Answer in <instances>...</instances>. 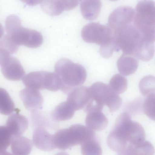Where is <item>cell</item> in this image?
Returning a JSON list of instances; mask_svg holds the SVG:
<instances>
[{
  "label": "cell",
  "mask_w": 155,
  "mask_h": 155,
  "mask_svg": "<svg viewBox=\"0 0 155 155\" xmlns=\"http://www.w3.org/2000/svg\"><path fill=\"white\" fill-rule=\"evenodd\" d=\"M145 133L139 123L133 121L129 113L124 112L117 118L114 128L108 135L107 142L109 147L117 153L129 145L145 140Z\"/></svg>",
  "instance_id": "6da1fadb"
},
{
  "label": "cell",
  "mask_w": 155,
  "mask_h": 155,
  "mask_svg": "<svg viewBox=\"0 0 155 155\" xmlns=\"http://www.w3.org/2000/svg\"><path fill=\"white\" fill-rule=\"evenodd\" d=\"M54 72L61 83L60 90L68 94L74 88L81 86L85 81L87 71L81 65L66 58H61L55 63Z\"/></svg>",
  "instance_id": "7a4b0ae2"
},
{
  "label": "cell",
  "mask_w": 155,
  "mask_h": 155,
  "mask_svg": "<svg viewBox=\"0 0 155 155\" xmlns=\"http://www.w3.org/2000/svg\"><path fill=\"white\" fill-rule=\"evenodd\" d=\"M133 22L143 39L153 43L155 41V2L142 0L136 5Z\"/></svg>",
  "instance_id": "3957f363"
},
{
  "label": "cell",
  "mask_w": 155,
  "mask_h": 155,
  "mask_svg": "<svg viewBox=\"0 0 155 155\" xmlns=\"http://www.w3.org/2000/svg\"><path fill=\"white\" fill-rule=\"evenodd\" d=\"M5 29L7 34L19 46L36 48L43 42L41 34L36 30L22 27L19 18L16 15H11L7 17Z\"/></svg>",
  "instance_id": "277c9868"
},
{
  "label": "cell",
  "mask_w": 155,
  "mask_h": 155,
  "mask_svg": "<svg viewBox=\"0 0 155 155\" xmlns=\"http://www.w3.org/2000/svg\"><path fill=\"white\" fill-rule=\"evenodd\" d=\"M94 131L80 124H74L68 128L60 130L54 134L56 148L66 150L72 147L81 145L84 142L94 138Z\"/></svg>",
  "instance_id": "5b68a950"
},
{
  "label": "cell",
  "mask_w": 155,
  "mask_h": 155,
  "mask_svg": "<svg viewBox=\"0 0 155 155\" xmlns=\"http://www.w3.org/2000/svg\"><path fill=\"white\" fill-rule=\"evenodd\" d=\"M113 31V42L117 51L120 49L124 53L134 55L143 38L141 34L133 24Z\"/></svg>",
  "instance_id": "8992f818"
},
{
  "label": "cell",
  "mask_w": 155,
  "mask_h": 155,
  "mask_svg": "<svg viewBox=\"0 0 155 155\" xmlns=\"http://www.w3.org/2000/svg\"><path fill=\"white\" fill-rule=\"evenodd\" d=\"M81 36L85 42L100 45V49L114 45L112 30L109 27L98 23L85 25L81 30Z\"/></svg>",
  "instance_id": "52a82bcc"
},
{
  "label": "cell",
  "mask_w": 155,
  "mask_h": 155,
  "mask_svg": "<svg viewBox=\"0 0 155 155\" xmlns=\"http://www.w3.org/2000/svg\"><path fill=\"white\" fill-rule=\"evenodd\" d=\"M89 88V99L84 111L87 113L92 111H102L104 105L107 106L110 102L115 93L108 85L101 82L94 83Z\"/></svg>",
  "instance_id": "ba28073f"
},
{
  "label": "cell",
  "mask_w": 155,
  "mask_h": 155,
  "mask_svg": "<svg viewBox=\"0 0 155 155\" xmlns=\"http://www.w3.org/2000/svg\"><path fill=\"white\" fill-rule=\"evenodd\" d=\"M10 54L6 50L0 48V65L2 73L9 80H21L25 75V70L18 59Z\"/></svg>",
  "instance_id": "9c48e42d"
},
{
  "label": "cell",
  "mask_w": 155,
  "mask_h": 155,
  "mask_svg": "<svg viewBox=\"0 0 155 155\" xmlns=\"http://www.w3.org/2000/svg\"><path fill=\"white\" fill-rule=\"evenodd\" d=\"M135 11L131 7L122 6L117 8L110 14L108 19L109 27L114 31L133 23Z\"/></svg>",
  "instance_id": "30bf717a"
},
{
  "label": "cell",
  "mask_w": 155,
  "mask_h": 155,
  "mask_svg": "<svg viewBox=\"0 0 155 155\" xmlns=\"http://www.w3.org/2000/svg\"><path fill=\"white\" fill-rule=\"evenodd\" d=\"M19 96L25 108L32 113L37 112L43 103V97L38 90L26 88L20 91Z\"/></svg>",
  "instance_id": "8fae6325"
},
{
  "label": "cell",
  "mask_w": 155,
  "mask_h": 155,
  "mask_svg": "<svg viewBox=\"0 0 155 155\" xmlns=\"http://www.w3.org/2000/svg\"><path fill=\"white\" fill-rule=\"evenodd\" d=\"M66 101L75 111L84 109L89 99V88L81 86L71 91Z\"/></svg>",
  "instance_id": "7c38bea8"
},
{
  "label": "cell",
  "mask_w": 155,
  "mask_h": 155,
  "mask_svg": "<svg viewBox=\"0 0 155 155\" xmlns=\"http://www.w3.org/2000/svg\"><path fill=\"white\" fill-rule=\"evenodd\" d=\"M78 3V0H44L41 2L40 5L45 12L55 16L60 15L64 11L74 8Z\"/></svg>",
  "instance_id": "4fadbf2b"
},
{
  "label": "cell",
  "mask_w": 155,
  "mask_h": 155,
  "mask_svg": "<svg viewBox=\"0 0 155 155\" xmlns=\"http://www.w3.org/2000/svg\"><path fill=\"white\" fill-rule=\"evenodd\" d=\"M32 140L35 147L41 150L48 151L56 148L54 134L49 133L42 127H38L35 129L33 134Z\"/></svg>",
  "instance_id": "5bb4252c"
},
{
  "label": "cell",
  "mask_w": 155,
  "mask_h": 155,
  "mask_svg": "<svg viewBox=\"0 0 155 155\" xmlns=\"http://www.w3.org/2000/svg\"><path fill=\"white\" fill-rule=\"evenodd\" d=\"M28 124L27 118L17 112L8 117L5 126L13 137L23 134L27 130Z\"/></svg>",
  "instance_id": "9a60e30c"
},
{
  "label": "cell",
  "mask_w": 155,
  "mask_h": 155,
  "mask_svg": "<svg viewBox=\"0 0 155 155\" xmlns=\"http://www.w3.org/2000/svg\"><path fill=\"white\" fill-rule=\"evenodd\" d=\"M47 72L45 71L30 72L23 78V83L26 88L38 91L46 89Z\"/></svg>",
  "instance_id": "2e32d148"
},
{
  "label": "cell",
  "mask_w": 155,
  "mask_h": 155,
  "mask_svg": "<svg viewBox=\"0 0 155 155\" xmlns=\"http://www.w3.org/2000/svg\"><path fill=\"white\" fill-rule=\"evenodd\" d=\"M138 64L137 58L134 55L123 53L118 59L117 64L119 72L122 75L127 76L136 71Z\"/></svg>",
  "instance_id": "e0dca14e"
},
{
  "label": "cell",
  "mask_w": 155,
  "mask_h": 155,
  "mask_svg": "<svg viewBox=\"0 0 155 155\" xmlns=\"http://www.w3.org/2000/svg\"><path fill=\"white\" fill-rule=\"evenodd\" d=\"M85 124L88 128L94 131H100L107 126V118L102 111H95L89 112L86 116Z\"/></svg>",
  "instance_id": "ac0fdd59"
},
{
  "label": "cell",
  "mask_w": 155,
  "mask_h": 155,
  "mask_svg": "<svg viewBox=\"0 0 155 155\" xmlns=\"http://www.w3.org/2000/svg\"><path fill=\"white\" fill-rule=\"evenodd\" d=\"M80 6L83 17L87 20H93L99 14L102 3L99 0H83L80 2Z\"/></svg>",
  "instance_id": "d6986e66"
},
{
  "label": "cell",
  "mask_w": 155,
  "mask_h": 155,
  "mask_svg": "<svg viewBox=\"0 0 155 155\" xmlns=\"http://www.w3.org/2000/svg\"><path fill=\"white\" fill-rule=\"evenodd\" d=\"M32 147L31 140L25 137L19 136L12 138L11 149L14 155H29Z\"/></svg>",
  "instance_id": "ffe728a7"
},
{
  "label": "cell",
  "mask_w": 155,
  "mask_h": 155,
  "mask_svg": "<svg viewBox=\"0 0 155 155\" xmlns=\"http://www.w3.org/2000/svg\"><path fill=\"white\" fill-rule=\"evenodd\" d=\"M75 111L68 103L65 101L57 105L52 111L51 116L56 121L68 120L73 117Z\"/></svg>",
  "instance_id": "44dd1931"
},
{
  "label": "cell",
  "mask_w": 155,
  "mask_h": 155,
  "mask_svg": "<svg viewBox=\"0 0 155 155\" xmlns=\"http://www.w3.org/2000/svg\"><path fill=\"white\" fill-rule=\"evenodd\" d=\"M154 52L153 43L143 39L136 49L134 55L137 58L147 61L153 58Z\"/></svg>",
  "instance_id": "7402d4cb"
},
{
  "label": "cell",
  "mask_w": 155,
  "mask_h": 155,
  "mask_svg": "<svg viewBox=\"0 0 155 155\" xmlns=\"http://www.w3.org/2000/svg\"><path fill=\"white\" fill-rule=\"evenodd\" d=\"M15 110V104L9 94L5 89L0 88V113L3 115H8Z\"/></svg>",
  "instance_id": "603a6c76"
},
{
  "label": "cell",
  "mask_w": 155,
  "mask_h": 155,
  "mask_svg": "<svg viewBox=\"0 0 155 155\" xmlns=\"http://www.w3.org/2000/svg\"><path fill=\"white\" fill-rule=\"evenodd\" d=\"M108 85L113 91L119 94L123 93L126 90L128 82L125 77L121 74H116L111 78Z\"/></svg>",
  "instance_id": "cb8c5ba5"
},
{
  "label": "cell",
  "mask_w": 155,
  "mask_h": 155,
  "mask_svg": "<svg viewBox=\"0 0 155 155\" xmlns=\"http://www.w3.org/2000/svg\"><path fill=\"white\" fill-rule=\"evenodd\" d=\"M140 92L144 96L155 94V76L148 75L140 80L139 84Z\"/></svg>",
  "instance_id": "d4e9b609"
},
{
  "label": "cell",
  "mask_w": 155,
  "mask_h": 155,
  "mask_svg": "<svg viewBox=\"0 0 155 155\" xmlns=\"http://www.w3.org/2000/svg\"><path fill=\"white\" fill-rule=\"evenodd\" d=\"M81 145L82 155H102V149L100 144L95 138L84 142Z\"/></svg>",
  "instance_id": "484cf974"
},
{
  "label": "cell",
  "mask_w": 155,
  "mask_h": 155,
  "mask_svg": "<svg viewBox=\"0 0 155 155\" xmlns=\"http://www.w3.org/2000/svg\"><path fill=\"white\" fill-rule=\"evenodd\" d=\"M144 113L150 119L155 121V94L147 96L143 105Z\"/></svg>",
  "instance_id": "4316f807"
},
{
  "label": "cell",
  "mask_w": 155,
  "mask_h": 155,
  "mask_svg": "<svg viewBox=\"0 0 155 155\" xmlns=\"http://www.w3.org/2000/svg\"><path fill=\"white\" fill-rule=\"evenodd\" d=\"M19 45L7 34L0 39V48L7 51L10 54L15 53L18 50Z\"/></svg>",
  "instance_id": "83f0119b"
},
{
  "label": "cell",
  "mask_w": 155,
  "mask_h": 155,
  "mask_svg": "<svg viewBox=\"0 0 155 155\" xmlns=\"http://www.w3.org/2000/svg\"><path fill=\"white\" fill-rule=\"evenodd\" d=\"M12 137L5 126L0 127V152L5 151L7 149Z\"/></svg>",
  "instance_id": "f1b7e54d"
},
{
  "label": "cell",
  "mask_w": 155,
  "mask_h": 155,
  "mask_svg": "<svg viewBox=\"0 0 155 155\" xmlns=\"http://www.w3.org/2000/svg\"><path fill=\"white\" fill-rule=\"evenodd\" d=\"M22 2H25L26 3H27L28 4H30L31 5H35V4H37L39 3H40L42 2V1H34V0H30V1H27V0H24V1H21Z\"/></svg>",
  "instance_id": "f546056e"
},
{
  "label": "cell",
  "mask_w": 155,
  "mask_h": 155,
  "mask_svg": "<svg viewBox=\"0 0 155 155\" xmlns=\"http://www.w3.org/2000/svg\"><path fill=\"white\" fill-rule=\"evenodd\" d=\"M0 155H13L11 153L6 151L0 152Z\"/></svg>",
  "instance_id": "4dcf8cb0"
},
{
  "label": "cell",
  "mask_w": 155,
  "mask_h": 155,
  "mask_svg": "<svg viewBox=\"0 0 155 155\" xmlns=\"http://www.w3.org/2000/svg\"><path fill=\"white\" fill-rule=\"evenodd\" d=\"M55 155H69L68 153L64 152H59L56 153Z\"/></svg>",
  "instance_id": "1f68e13d"
}]
</instances>
